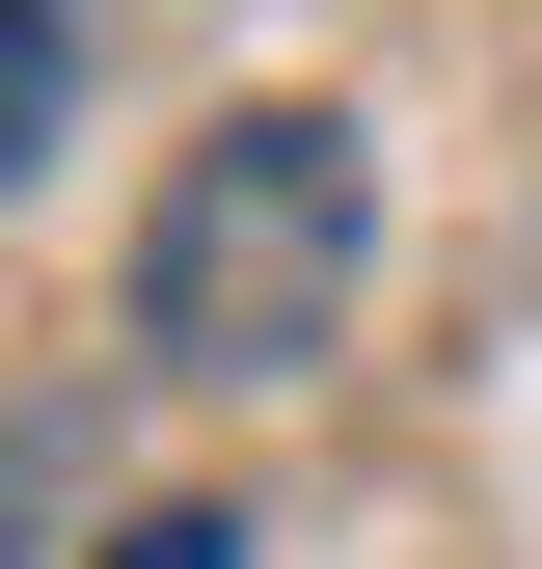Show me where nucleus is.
<instances>
[{"label": "nucleus", "instance_id": "obj_4", "mask_svg": "<svg viewBox=\"0 0 542 569\" xmlns=\"http://www.w3.org/2000/svg\"><path fill=\"white\" fill-rule=\"evenodd\" d=\"M82 569H244V516H218V488H136V516H109Z\"/></svg>", "mask_w": 542, "mask_h": 569}, {"label": "nucleus", "instance_id": "obj_1", "mask_svg": "<svg viewBox=\"0 0 542 569\" xmlns=\"http://www.w3.org/2000/svg\"><path fill=\"white\" fill-rule=\"evenodd\" d=\"M353 299H380V136L353 109H218L136 190V271H109V326L163 380H299Z\"/></svg>", "mask_w": 542, "mask_h": 569}, {"label": "nucleus", "instance_id": "obj_2", "mask_svg": "<svg viewBox=\"0 0 542 569\" xmlns=\"http://www.w3.org/2000/svg\"><path fill=\"white\" fill-rule=\"evenodd\" d=\"M82 54H109V0H0V190L82 136Z\"/></svg>", "mask_w": 542, "mask_h": 569}, {"label": "nucleus", "instance_id": "obj_3", "mask_svg": "<svg viewBox=\"0 0 542 569\" xmlns=\"http://www.w3.org/2000/svg\"><path fill=\"white\" fill-rule=\"evenodd\" d=\"M54 516H82V435H54V407H0V569H54Z\"/></svg>", "mask_w": 542, "mask_h": 569}]
</instances>
